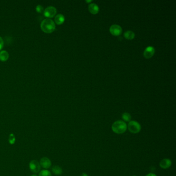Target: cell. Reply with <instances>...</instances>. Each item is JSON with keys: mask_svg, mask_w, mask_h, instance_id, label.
Here are the masks:
<instances>
[{"mask_svg": "<svg viewBox=\"0 0 176 176\" xmlns=\"http://www.w3.org/2000/svg\"><path fill=\"white\" fill-rule=\"evenodd\" d=\"M31 176H37L36 175H31Z\"/></svg>", "mask_w": 176, "mask_h": 176, "instance_id": "cell-23", "label": "cell"}, {"mask_svg": "<svg viewBox=\"0 0 176 176\" xmlns=\"http://www.w3.org/2000/svg\"><path fill=\"white\" fill-rule=\"evenodd\" d=\"M92 1H86V2H91Z\"/></svg>", "mask_w": 176, "mask_h": 176, "instance_id": "cell-22", "label": "cell"}, {"mask_svg": "<svg viewBox=\"0 0 176 176\" xmlns=\"http://www.w3.org/2000/svg\"><path fill=\"white\" fill-rule=\"evenodd\" d=\"M122 29L120 25L113 24L109 27L110 33L114 36H119L122 34Z\"/></svg>", "mask_w": 176, "mask_h": 176, "instance_id": "cell-6", "label": "cell"}, {"mask_svg": "<svg viewBox=\"0 0 176 176\" xmlns=\"http://www.w3.org/2000/svg\"><path fill=\"white\" fill-rule=\"evenodd\" d=\"M4 46V41L2 38L0 37V50L3 48Z\"/></svg>", "mask_w": 176, "mask_h": 176, "instance_id": "cell-19", "label": "cell"}, {"mask_svg": "<svg viewBox=\"0 0 176 176\" xmlns=\"http://www.w3.org/2000/svg\"><path fill=\"white\" fill-rule=\"evenodd\" d=\"M88 176V175H87V174H86V173H84V172H83V173H82V174H81V176Z\"/></svg>", "mask_w": 176, "mask_h": 176, "instance_id": "cell-21", "label": "cell"}, {"mask_svg": "<svg viewBox=\"0 0 176 176\" xmlns=\"http://www.w3.org/2000/svg\"><path fill=\"white\" fill-rule=\"evenodd\" d=\"M40 166H41L42 168H44L46 170L48 169L51 166V161L50 160L48 159V157H44L41 159L40 161Z\"/></svg>", "mask_w": 176, "mask_h": 176, "instance_id": "cell-8", "label": "cell"}, {"mask_svg": "<svg viewBox=\"0 0 176 176\" xmlns=\"http://www.w3.org/2000/svg\"><path fill=\"white\" fill-rule=\"evenodd\" d=\"M39 176H52V174L48 170H42L39 172Z\"/></svg>", "mask_w": 176, "mask_h": 176, "instance_id": "cell-16", "label": "cell"}, {"mask_svg": "<svg viewBox=\"0 0 176 176\" xmlns=\"http://www.w3.org/2000/svg\"></svg>", "mask_w": 176, "mask_h": 176, "instance_id": "cell-24", "label": "cell"}, {"mask_svg": "<svg viewBox=\"0 0 176 176\" xmlns=\"http://www.w3.org/2000/svg\"><path fill=\"white\" fill-rule=\"evenodd\" d=\"M57 9L55 7L53 6H49L47 7L45 9L44 11V14L45 17L49 18H51L53 17H54L55 15L57 14Z\"/></svg>", "mask_w": 176, "mask_h": 176, "instance_id": "cell-5", "label": "cell"}, {"mask_svg": "<svg viewBox=\"0 0 176 176\" xmlns=\"http://www.w3.org/2000/svg\"><path fill=\"white\" fill-rule=\"evenodd\" d=\"M155 53V49L152 46L147 47L144 52V56L146 59H150Z\"/></svg>", "mask_w": 176, "mask_h": 176, "instance_id": "cell-7", "label": "cell"}, {"mask_svg": "<svg viewBox=\"0 0 176 176\" xmlns=\"http://www.w3.org/2000/svg\"><path fill=\"white\" fill-rule=\"evenodd\" d=\"M52 171L56 175H61L63 173V170L59 166H54L52 168Z\"/></svg>", "mask_w": 176, "mask_h": 176, "instance_id": "cell-13", "label": "cell"}, {"mask_svg": "<svg viewBox=\"0 0 176 176\" xmlns=\"http://www.w3.org/2000/svg\"><path fill=\"white\" fill-rule=\"evenodd\" d=\"M88 10L92 14H97L99 11V7L98 6L94 3H90L88 5Z\"/></svg>", "mask_w": 176, "mask_h": 176, "instance_id": "cell-10", "label": "cell"}, {"mask_svg": "<svg viewBox=\"0 0 176 176\" xmlns=\"http://www.w3.org/2000/svg\"><path fill=\"white\" fill-rule=\"evenodd\" d=\"M146 176H157L154 173H149V174H147L146 175Z\"/></svg>", "mask_w": 176, "mask_h": 176, "instance_id": "cell-20", "label": "cell"}, {"mask_svg": "<svg viewBox=\"0 0 176 176\" xmlns=\"http://www.w3.org/2000/svg\"><path fill=\"white\" fill-rule=\"evenodd\" d=\"M65 18L64 15L62 14H58L55 17V22L58 25H61L65 21Z\"/></svg>", "mask_w": 176, "mask_h": 176, "instance_id": "cell-11", "label": "cell"}, {"mask_svg": "<svg viewBox=\"0 0 176 176\" xmlns=\"http://www.w3.org/2000/svg\"><path fill=\"white\" fill-rule=\"evenodd\" d=\"M29 170L34 174H37L40 172L41 166L40 164L36 160H32L29 164Z\"/></svg>", "mask_w": 176, "mask_h": 176, "instance_id": "cell-4", "label": "cell"}, {"mask_svg": "<svg viewBox=\"0 0 176 176\" xmlns=\"http://www.w3.org/2000/svg\"><path fill=\"white\" fill-rule=\"evenodd\" d=\"M9 58V53L6 51H1L0 52V60L2 62L6 61Z\"/></svg>", "mask_w": 176, "mask_h": 176, "instance_id": "cell-12", "label": "cell"}, {"mask_svg": "<svg viewBox=\"0 0 176 176\" xmlns=\"http://www.w3.org/2000/svg\"><path fill=\"white\" fill-rule=\"evenodd\" d=\"M9 143L11 145H14L16 142V137L15 135L13 133H11L9 136Z\"/></svg>", "mask_w": 176, "mask_h": 176, "instance_id": "cell-17", "label": "cell"}, {"mask_svg": "<svg viewBox=\"0 0 176 176\" xmlns=\"http://www.w3.org/2000/svg\"><path fill=\"white\" fill-rule=\"evenodd\" d=\"M127 128L131 133L133 134H136L140 132L142 127L138 122L132 120L129 122Z\"/></svg>", "mask_w": 176, "mask_h": 176, "instance_id": "cell-3", "label": "cell"}, {"mask_svg": "<svg viewBox=\"0 0 176 176\" xmlns=\"http://www.w3.org/2000/svg\"><path fill=\"white\" fill-rule=\"evenodd\" d=\"M41 29L46 33H51L55 29L54 22L50 19H44L40 25Z\"/></svg>", "mask_w": 176, "mask_h": 176, "instance_id": "cell-1", "label": "cell"}, {"mask_svg": "<svg viewBox=\"0 0 176 176\" xmlns=\"http://www.w3.org/2000/svg\"><path fill=\"white\" fill-rule=\"evenodd\" d=\"M36 11L38 13H42L44 11V9L40 5H38L36 7Z\"/></svg>", "mask_w": 176, "mask_h": 176, "instance_id": "cell-18", "label": "cell"}, {"mask_svg": "<svg viewBox=\"0 0 176 176\" xmlns=\"http://www.w3.org/2000/svg\"><path fill=\"white\" fill-rule=\"evenodd\" d=\"M127 129V125L123 120H117L112 126V130L115 133L123 134Z\"/></svg>", "mask_w": 176, "mask_h": 176, "instance_id": "cell-2", "label": "cell"}, {"mask_svg": "<svg viewBox=\"0 0 176 176\" xmlns=\"http://www.w3.org/2000/svg\"><path fill=\"white\" fill-rule=\"evenodd\" d=\"M135 34L133 31H127L124 33V37L129 40L133 39L135 37Z\"/></svg>", "mask_w": 176, "mask_h": 176, "instance_id": "cell-14", "label": "cell"}, {"mask_svg": "<svg viewBox=\"0 0 176 176\" xmlns=\"http://www.w3.org/2000/svg\"><path fill=\"white\" fill-rule=\"evenodd\" d=\"M122 119L124 120V122H130L131 121V118H132V117L129 113L125 112V113L122 114Z\"/></svg>", "mask_w": 176, "mask_h": 176, "instance_id": "cell-15", "label": "cell"}, {"mask_svg": "<svg viewBox=\"0 0 176 176\" xmlns=\"http://www.w3.org/2000/svg\"><path fill=\"white\" fill-rule=\"evenodd\" d=\"M172 163V161L169 159H164L162 160L160 162L159 165L160 167L162 169H167L171 166Z\"/></svg>", "mask_w": 176, "mask_h": 176, "instance_id": "cell-9", "label": "cell"}]
</instances>
